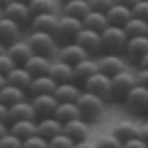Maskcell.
Returning <instances> with one entry per match:
<instances>
[{
  "label": "cell",
  "instance_id": "cell-19",
  "mask_svg": "<svg viewBox=\"0 0 148 148\" xmlns=\"http://www.w3.org/2000/svg\"><path fill=\"white\" fill-rule=\"evenodd\" d=\"M6 51H8V53H10L20 65H24V63L36 53L34 47H32V44H30L28 40H18V42L10 44V46H6Z\"/></svg>",
  "mask_w": 148,
  "mask_h": 148
},
{
  "label": "cell",
  "instance_id": "cell-16",
  "mask_svg": "<svg viewBox=\"0 0 148 148\" xmlns=\"http://www.w3.org/2000/svg\"><path fill=\"white\" fill-rule=\"evenodd\" d=\"M91 53L85 49L83 46H79L77 42H69V44H65V46L59 49V53H57V57L59 59H63V61H67V63H79L81 59H85V57H89Z\"/></svg>",
  "mask_w": 148,
  "mask_h": 148
},
{
  "label": "cell",
  "instance_id": "cell-45",
  "mask_svg": "<svg viewBox=\"0 0 148 148\" xmlns=\"http://www.w3.org/2000/svg\"><path fill=\"white\" fill-rule=\"evenodd\" d=\"M138 136L148 142V121L144 123V125H140V132H138Z\"/></svg>",
  "mask_w": 148,
  "mask_h": 148
},
{
  "label": "cell",
  "instance_id": "cell-3",
  "mask_svg": "<svg viewBox=\"0 0 148 148\" xmlns=\"http://www.w3.org/2000/svg\"><path fill=\"white\" fill-rule=\"evenodd\" d=\"M123 103H125L126 111L130 114H136V116L146 114V111H148V87L136 83V85L128 91V95L125 97Z\"/></svg>",
  "mask_w": 148,
  "mask_h": 148
},
{
  "label": "cell",
  "instance_id": "cell-51",
  "mask_svg": "<svg viewBox=\"0 0 148 148\" xmlns=\"http://www.w3.org/2000/svg\"><path fill=\"white\" fill-rule=\"evenodd\" d=\"M26 2H30V0H26Z\"/></svg>",
  "mask_w": 148,
  "mask_h": 148
},
{
  "label": "cell",
  "instance_id": "cell-18",
  "mask_svg": "<svg viewBox=\"0 0 148 148\" xmlns=\"http://www.w3.org/2000/svg\"><path fill=\"white\" fill-rule=\"evenodd\" d=\"M63 132V123L57 119L56 114H49V116H42L38 121V134L46 136L47 140L53 138L56 134Z\"/></svg>",
  "mask_w": 148,
  "mask_h": 148
},
{
  "label": "cell",
  "instance_id": "cell-11",
  "mask_svg": "<svg viewBox=\"0 0 148 148\" xmlns=\"http://www.w3.org/2000/svg\"><path fill=\"white\" fill-rule=\"evenodd\" d=\"M0 40L4 42V46H10L14 42L22 40V24H18L12 18L2 16V20H0Z\"/></svg>",
  "mask_w": 148,
  "mask_h": 148
},
{
  "label": "cell",
  "instance_id": "cell-17",
  "mask_svg": "<svg viewBox=\"0 0 148 148\" xmlns=\"http://www.w3.org/2000/svg\"><path fill=\"white\" fill-rule=\"evenodd\" d=\"M59 18L56 16V12H46V14H34L30 28L32 30H40V32H49V34H56Z\"/></svg>",
  "mask_w": 148,
  "mask_h": 148
},
{
  "label": "cell",
  "instance_id": "cell-22",
  "mask_svg": "<svg viewBox=\"0 0 148 148\" xmlns=\"http://www.w3.org/2000/svg\"><path fill=\"white\" fill-rule=\"evenodd\" d=\"M87 123H89V121H85L83 116L73 119V121H69V123L63 125V132H67L75 142H77V140H85V138L89 136V125H87Z\"/></svg>",
  "mask_w": 148,
  "mask_h": 148
},
{
  "label": "cell",
  "instance_id": "cell-36",
  "mask_svg": "<svg viewBox=\"0 0 148 148\" xmlns=\"http://www.w3.org/2000/svg\"><path fill=\"white\" fill-rule=\"evenodd\" d=\"M97 146L99 148H123V140L114 132H109V134H103V136L97 138Z\"/></svg>",
  "mask_w": 148,
  "mask_h": 148
},
{
  "label": "cell",
  "instance_id": "cell-10",
  "mask_svg": "<svg viewBox=\"0 0 148 148\" xmlns=\"http://www.w3.org/2000/svg\"><path fill=\"white\" fill-rule=\"evenodd\" d=\"M99 69H101L103 73H107V75H116V73H121V71H125L128 69L126 65V59L121 53H105V56L99 57Z\"/></svg>",
  "mask_w": 148,
  "mask_h": 148
},
{
  "label": "cell",
  "instance_id": "cell-26",
  "mask_svg": "<svg viewBox=\"0 0 148 148\" xmlns=\"http://www.w3.org/2000/svg\"><path fill=\"white\" fill-rule=\"evenodd\" d=\"M10 132H14L16 136H20L22 140L34 136L38 132V121L36 119H22V121H16L10 125Z\"/></svg>",
  "mask_w": 148,
  "mask_h": 148
},
{
  "label": "cell",
  "instance_id": "cell-42",
  "mask_svg": "<svg viewBox=\"0 0 148 148\" xmlns=\"http://www.w3.org/2000/svg\"><path fill=\"white\" fill-rule=\"evenodd\" d=\"M123 148H148V142L142 140L140 136H134V138H128L123 142Z\"/></svg>",
  "mask_w": 148,
  "mask_h": 148
},
{
  "label": "cell",
  "instance_id": "cell-23",
  "mask_svg": "<svg viewBox=\"0 0 148 148\" xmlns=\"http://www.w3.org/2000/svg\"><path fill=\"white\" fill-rule=\"evenodd\" d=\"M81 93H83V89L75 81H67V83H57L53 95L57 97L59 103H63V101H77Z\"/></svg>",
  "mask_w": 148,
  "mask_h": 148
},
{
  "label": "cell",
  "instance_id": "cell-4",
  "mask_svg": "<svg viewBox=\"0 0 148 148\" xmlns=\"http://www.w3.org/2000/svg\"><path fill=\"white\" fill-rule=\"evenodd\" d=\"M83 89L101 95L103 99H113V77L103 73L101 69L97 73H93L91 77L83 81Z\"/></svg>",
  "mask_w": 148,
  "mask_h": 148
},
{
  "label": "cell",
  "instance_id": "cell-37",
  "mask_svg": "<svg viewBox=\"0 0 148 148\" xmlns=\"http://www.w3.org/2000/svg\"><path fill=\"white\" fill-rule=\"evenodd\" d=\"M0 148H24V140L14 132H6L0 136Z\"/></svg>",
  "mask_w": 148,
  "mask_h": 148
},
{
  "label": "cell",
  "instance_id": "cell-1",
  "mask_svg": "<svg viewBox=\"0 0 148 148\" xmlns=\"http://www.w3.org/2000/svg\"><path fill=\"white\" fill-rule=\"evenodd\" d=\"M105 101L107 99H103L101 95L83 89V93L77 99V105H79V109H81V116L85 121H97V119H101L103 111H105Z\"/></svg>",
  "mask_w": 148,
  "mask_h": 148
},
{
  "label": "cell",
  "instance_id": "cell-7",
  "mask_svg": "<svg viewBox=\"0 0 148 148\" xmlns=\"http://www.w3.org/2000/svg\"><path fill=\"white\" fill-rule=\"evenodd\" d=\"M136 83H138L136 73H132V71H128V69L113 75V99L114 101H125V97L128 95V91H130Z\"/></svg>",
  "mask_w": 148,
  "mask_h": 148
},
{
  "label": "cell",
  "instance_id": "cell-43",
  "mask_svg": "<svg viewBox=\"0 0 148 148\" xmlns=\"http://www.w3.org/2000/svg\"><path fill=\"white\" fill-rule=\"evenodd\" d=\"M136 79L140 85H144V87H148V67H138L136 71Z\"/></svg>",
  "mask_w": 148,
  "mask_h": 148
},
{
  "label": "cell",
  "instance_id": "cell-5",
  "mask_svg": "<svg viewBox=\"0 0 148 148\" xmlns=\"http://www.w3.org/2000/svg\"><path fill=\"white\" fill-rule=\"evenodd\" d=\"M81 30H83V20H81V18L63 14V16H59L56 38L59 42H63V44H69V42H73V40L77 38V34H79Z\"/></svg>",
  "mask_w": 148,
  "mask_h": 148
},
{
  "label": "cell",
  "instance_id": "cell-2",
  "mask_svg": "<svg viewBox=\"0 0 148 148\" xmlns=\"http://www.w3.org/2000/svg\"><path fill=\"white\" fill-rule=\"evenodd\" d=\"M101 38H103V49H105V51H109V53H119V51H125L130 36L126 34V30L123 26L109 24V28H105L101 32Z\"/></svg>",
  "mask_w": 148,
  "mask_h": 148
},
{
  "label": "cell",
  "instance_id": "cell-25",
  "mask_svg": "<svg viewBox=\"0 0 148 148\" xmlns=\"http://www.w3.org/2000/svg\"><path fill=\"white\" fill-rule=\"evenodd\" d=\"M65 125V123H69V121H73V119H79L81 116V109L79 105H77V101H63L57 105L56 113H53Z\"/></svg>",
  "mask_w": 148,
  "mask_h": 148
},
{
  "label": "cell",
  "instance_id": "cell-24",
  "mask_svg": "<svg viewBox=\"0 0 148 148\" xmlns=\"http://www.w3.org/2000/svg\"><path fill=\"white\" fill-rule=\"evenodd\" d=\"M26 91L28 89H22L18 85H12V83H6L4 87H0V103L4 105H14L18 101H24L26 99Z\"/></svg>",
  "mask_w": 148,
  "mask_h": 148
},
{
  "label": "cell",
  "instance_id": "cell-12",
  "mask_svg": "<svg viewBox=\"0 0 148 148\" xmlns=\"http://www.w3.org/2000/svg\"><path fill=\"white\" fill-rule=\"evenodd\" d=\"M32 103H34V109L38 116H49V114L56 113L57 105V97L53 93H42V95H32Z\"/></svg>",
  "mask_w": 148,
  "mask_h": 148
},
{
  "label": "cell",
  "instance_id": "cell-34",
  "mask_svg": "<svg viewBox=\"0 0 148 148\" xmlns=\"http://www.w3.org/2000/svg\"><path fill=\"white\" fill-rule=\"evenodd\" d=\"M34 14H46V12H56V0H30L28 2Z\"/></svg>",
  "mask_w": 148,
  "mask_h": 148
},
{
  "label": "cell",
  "instance_id": "cell-6",
  "mask_svg": "<svg viewBox=\"0 0 148 148\" xmlns=\"http://www.w3.org/2000/svg\"><path fill=\"white\" fill-rule=\"evenodd\" d=\"M32 47H34L36 53H44V56H53L56 51V42L57 38L56 34H49V32H40V30H32L30 36L26 38Z\"/></svg>",
  "mask_w": 148,
  "mask_h": 148
},
{
  "label": "cell",
  "instance_id": "cell-30",
  "mask_svg": "<svg viewBox=\"0 0 148 148\" xmlns=\"http://www.w3.org/2000/svg\"><path fill=\"white\" fill-rule=\"evenodd\" d=\"M109 16L107 12H99V10H91L85 18H83V26L89 28V30H97V32H103L105 28H109Z\"/></svg>",
  "mask_w": 148,
  "mask_h": 148
},
{
  "label": "cell",
  "instance_id": "cell-44",
  "mask_svg": "<svg viewBox=\"0 0 148 148\" xmlns=\"http://www.w3.org/2000/svg\"><path fill=\"white\" fill-rule=\"evenodd\" d=\"M73 148H99V146H97V142H93V140H87V138H85V140H77Z\"/></svg>",
  "mask_w": 148,
  "mask_h": 148
},
{
  "label": "cell",
  "instance_id": "cell-49",
  "mask_svg": "<svg viewBox=\"0 0 148 148\" xmlns=\"http://www.w3.org/2000/svg\"><path fill=\"white\" fill-rule=\"evenodd\" d=\"M59 2H61V4H65V2H69V0H59Z\"/></svg>",
  "mask_w": 148,
  "mask_h": 148
},
{
  "label": "cell",
  "instance_id": "cell-48",
  "mask_svg": "<svg viewBox=\"0 0 148 148\" xmlns=\"http://www.w3.org/2000/svg\"><path fill=\"white\" fill-rule=\"evenodd\" d=\"M12 2H14V0H0V4H2V8H4V6H8V4H12Z\"/></svg>",
  "mask_w": 148,
  "mask_h": 148
},
{
  "label": "cell",
  "instance_id": "cell-40",
  "mask_svg": "<svg viewBox=\"0 0 148 148\" xmlns=\"http://www.w3.org/2000/svg\"><path fill=\"white\" fill-rule=\"evenodd\" d=\"M114 2H116V0H89L91 10H99V12H107Z\"/></svg>",
  "mask_w": 148,
  "mask_h": 148
},
{
  "label": "cell",
  "instance_id": "cell-20",
  "mask_svg": "<svg viewBox=\"0 0 148 148\" xmlns=\"http://www.w3.org/2000/svg\"><path fill=\"white\" fill-rule=\"evenodd\" d=\"M22 119H38V113L34 109V103L32 101H18L10 105V125L16 121H22Z\"/></svg>",
  "mask_w": 148,
  "mask_h": 148
},
{
  "label": "cell",
  "instance_id": "cell-46",
  "mask_svg": "<svg viewBox=\"0 0 148 148\" xmlns=\"http://www.w3.org/2000/svg\"><path fill=\"white\" fill-rule=\"evenodd\" d=\"M136 63H138V67H148V53H144V56L140 57Z\"/></svg>",
  "mask_w": 148,
  "mask_h": 148
},
{
  "label": "cell",
  "instance_id": "cell-38",
  "mask_svg": "<svg viewBox=\"0 0 148 148\" xmlns=\"http://www.w3.org/2000/svg\"><path fill=\"white\" fill-rule=\"evenodd\" d=\"M16 65H20V63H18V61H16L6 49H4V51L0 53V73H2V75H8Z\"/></svg>",
  "mask_w": 148,
  "mask_h": 148
},
{
  "label": "cell",
  "instance_id": "cell-31",
  "mask_svg": "<svg viewBox=\"0 0 148 148\" xmlns=\"http://www.w3.org/2000/svg\"><path fill=\"white\" fill-rule=\"evenodd\" d=\"M113 132L125 142V140H128V138L138 136V132H140V125L132 123V121H119V123L113 126Z\"/></svg>",
  "mask_w": 148,
  "mask_h": 148
},
{
  "label": "cell",
  "instance_id": "cell-29",
  "mask_svg": "<svg viewBox=\"0 0 148 148\" xmlns=\"http://www.w3.org/2000/svg\"><path fill=\"white\" fill-rule=\"evenodd\" d=\"M97 71H99V59H93L89 56L85 59H81L79 63H75V79L83 83L87 77H91L93 73H97Z\"/></svg>",
  "mask_w": 148,
  "mask_h": 148
},
{
  "label": "cell",
  "instance_id": "cell-9",
  "mask_svg": "<svg viewBox=\"0 0 148 148\" xmlns=\"http://www.w3.org/2000/svg\"><path fill=\"white\" fill-rule=\"evenodd\" d=\"M73 42H77L79 46H83L91 56H93V53H101V51H103L101 32H97V30H89V28H85V26H83V30L77 34V38H75Z\"/></svg>",
  "mask_w": 148,
  "mask_h": 148
},
{
  "label": "cell",
  "instance_id": "cell-35",
  "mask_svg": "<svg viewBox=\"0 0 148 148\" xmlns=\"http://www.w3.org/2000/svg\"><path fill=\"white\" fill-rule=\"evenodd\" d=\"M73 146H75V140L67 132H59L53 138H49V148H73Z\"/></svg>",
  "mask_w": 148,
  "mask_h": 148
},
{
  "label": "cell",
  "instance_id": "cell-32",
  "mask_svg": "<svg viewBox=\"0 0 148 148\" xmlns=\"http://www.w3.org/2000/svg\"><path fill=\"white\" fill-rule=\"evenodd\" d=\"M89 12H91L89 0H69V2L63 4V14L75 16V18H81V20H83Z\"/></svg>",
  "mask_w": 148,
  "mask_h": 148
},
{
  "label": "cell",
  "instance_id": "cell-50",
  "mask_svg": "<svg viewBox=\"0 0 148 148\" xmlns=\"http://www.w3.org/2000/svg\"><path fill=\"white\" fill-rule=\"evenodd\" d=\"M146 116H148V111H146Z\"/></svg>",
  "mask_w": 148,
  "mask_h": 148
},
{
  "label": "cell",
  "instance_id": "cell-27",
  "mask_svg": "<svg viewBox=\"0 0 148 148\" xmlns=\"http://www.w3.org/2000/svg\"><path fill=\"white\" fill-rule=\"evenodd\" d=\"M6 79H8V83H12V85H18V87H22V89H30V85H32V81H34V75L24 67V65H16V67L6 75Z\"/></svg>",
  "mask_w": 148,
  "mask_h": 148
},
{
  "label": "cell",
  "instance_id": "cell-47",
  "mask_svg": "<svg viewBox=\"0 0 148 148\" xmlns=\"http://www.w3.org/2000/svg\"><path fill=\"white\" fill-rule=\"evenodd\" d=\"M116 2H121V4H125V6H130V8H132V6H136L140 0H116Z\"/></svg>",
  "mask_w": 148,
  "mask_h": 148
},
{
  "label": "cell",
  "instance_id": "cell-33",
  "mask_svg": "<svg viewBox=\"0 0 148 148\" xmlns=\"http://www.w3.org/2000/svg\"><path fill=\"white\" fill-rule=\"evenodd\" d=\"M123 28L126 30V34H128V36L148 34V22H146V20H142V18H138V16H132V18H130Z\"/></svg>",
  "mask_w": 148,
  "mask_h": 148
},
{
  "label": "cell",
  "instance_id": "cell-28",
  "mask_svg": "<svg viewBox=\"0 0 148 148\" xmlns=\"http://www.w3.org/2000/svg\"><path fill=\"white\" fill-rule=\"evenodd\" d=\"M56 87H57V81L47 73V75H38V77H34V81H32V85H30L28 91L32 93V95H42V93H53Z\"/></svg>",
  "mask_w": 148,
  "mask_h": 148
},
{
  "label": "cell",
  "instance_id": "cell-14",
  "mask_svg": "<svg viewBox=\"0 0 148 148\" xmlns=\"http://www.w3.org/2000/svg\"><path fill=\"white\" fill-rule=\"evenodd\" d=\"M51 63H53V57H51V56L34 53V56L24 63V67L28 69L34 77H38V75H47L49 69H51Z\"/></svg>",
  "mask_w": 148,
  "mask_h": 148
},
{
  "label": "cell",
  "instance_id": "cell-21",
  "mask_svg": "<svg viewBox=\"0 0 148 148\" xmlns=\"http://www.w3.org/2000/svg\"><path fill=\"white\" fill-rule=\"evenodd\" d=\"M107 16H109V22L111 24H114V26H125L134 16V12H132L130 6H125L121 2H114L113 6L107 10Z\"/></svg>",
  "mask_w": 148,
  "mask_h": 148
},
{
  "label": "cell",
  "instance_id": "cell-13",
  "mask_svg": "<svg viewBox=\"0 0 148 148\" xmlns=\"http://www.w3.org/2000/svg\"><path fill=\"white\" fill-rule=\"evenodd\" d=\"M49 75L57 81V83H67V81H77L75 79V65L67 63L63 59H53L51 69H49Z\"/></svg>",
  "mask_w": 148,
  "mask_h": 148
},
{
  "label": "cell",
  "instance_id": "cell-39",
  "mask_svg": "<svg viewBox=\"0 0 148 148\" xmlns=\"http://www.w3.org/2000/svg\"><path fill=\"white\" fill-rule=\"evenodd\" d=\"M24 148H49V140H47L46 136H42V134L36 132L34 136L24 140Z\"/></svg>",
  "mask_w": 148,
  "mask_h": 148
},
{
  "label": "cell",
  "instance_id": "cell-15",
  "mask_svg": "<svg viewBox=\"0 0 148 148\" xmlns=\"http://www.w3.org/2000/svg\"><path fill=\"white\" fill-rule=\"evenodd\" d=\"M125 51H126V57H128V59L138 61L144 53H148V34L130 36V38H128V44H126V47H125Z\"/></svg>",
  "mask_w": 148,
  "mask_h": 148
},
{
  "label": "cell",
  "instance_id": "cell-41",
  "mask_svg": "<svg viewBox=\"0 0 148 148\" xmlns=\"http://www.w3.org/2000/svg\"><path fill=\"white\" fill-rule=\"evenodd\" d=\"M132 12H134V16L148 22V0H140L136 6H132Z\"/></svg>",
  "mask_w": 148,
  "mask_h": 148
},
{
  "label": "cell",
  "instance_id": "cell-8",
  "mask_svg": "<svg viewBox=\"0 0 148 148\" xmlns=\"http://www.w3.org/2000/svg\"><path fill=\"white\" fill-rule=\"evenodd\" d=\"M2 16H6V18H12V20H16L18 24H30L32 22V18H34V12L30 8V4L26 2V0H14L12 4L8 6H4L2 8Z\"/></svg>",
  "mask_w": 148,
  "mask_h": 148
}]
</instances>
